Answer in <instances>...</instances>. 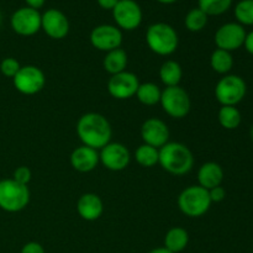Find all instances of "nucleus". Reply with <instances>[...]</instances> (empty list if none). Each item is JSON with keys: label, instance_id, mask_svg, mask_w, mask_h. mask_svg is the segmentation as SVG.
I'll list each match as a JSON object with an SVG mask.
<instances>
[{"label": "nucleus", "instance_id": "f257e3e1", "mask_svg": "<svg viewBox=\"0 0 253 253\" xmlns=\"http://www.w3.org/2000/svg\"><path fill=\"white\" fill-rule=\"evenodd\" d=\"M77 135L84 146L98 151L111 142L113 128L101 114L86 113L77 123Z\"/></svg>", "mask_w": 253, "mask_h": 253}, {"label": "nucleus", "instance_id": "f03ea898", "mask_svg": "<svg viewBox=\"0 0 253 253\" xmlns=\"http://www.w3.org/2000/svg\"><path fill=\"white\" fill-rule=\"evenodd\" d=\"M158 165L173 175H184L193 169L194 156L180 142H167L160 148Z\"/></svg>", "mask_w": 253, "mask_h": 253}, {"label": "nucleus", "instance_id": "7ed1b4c3", "mask_svg": "<svg viewBox=\"0 0 253 253\" xmlns=\"http://www.w3.org/2000/svg\"><path fill=\"white\" fill-rule=\"evenodd\" d=\"M146 42L153 53L158 56H169L178 48V34L169 24L156 22L147 29Z\"/></svg>", "mask_w": 253, "mask_h": 253}, {"label": "nucleus", "instance_id": "20e7f679", "mask_svg": "<svg viewBox=\"0 0 253 253\" xmlns=\"http://www.w3.org/2000/svg\"><path fill=\"white\" fill-rule=\"evenodd\" d=\"M209 190L200 185H189L178 197L179 210L188 217H200L209 211L211 207Z\"/></svg>", "mask_w": 253, "mask_h": 253}, {"label": "nucleus", "instance_id": "39448f33", "mask_svg": "<svg viewBox=\"0 0 253 253\" xmlns=\"http://www.w3.org/2000/svg\"><path fill=\"white\" fill-rule=\"evenodd\" d=\"M30 189L27 185L20 184L16 180H0V209L7 212H19L30 203Z\"/></svg>", "mask_w": 253, "mask_h": 253}, {"label": "nucleus", "instance_id": "423d86ee", "mask_svg": "<svg viewBox=\"0 0 253 253\" xmlns=\"http://www.w3.org/2000/svg\"><path fill=\"white\" fill-rule=\"evenodd\" d=\"M246 93V82L236 74H226L215 86V98L221 106H236L244 100Z\"/></svg>", "mask_w": 253, "mask_h": 253}, {"label": "nucleus", "instance_id": "0eeeda50", "mask_svg": "<svg viewBox=\"0 0 253 253\" xmlns=\"http://www.w3.org/2000/svg\"><path fill=\"white\" fill-rule=\"evenodd\" d=\"M160 104L163 111L173 119L185 118L192 108L189 94L180 85L165 88V90H162Z\"/></svg>", "mask_w": 253, "mask_h": 253}, {"label": "nucleus", "instance_id": "6e6552de", "mask_svg": "<svg viewBox=\"0 0 253 253\" xmlns=\"http://www.w3.org/2000/svg\"><path fill=\"white\" fill-rule=\"evenodd\" d=\"M15 89L24 95H35L43 89L46 84L44 73L36 66H24L12 78Z\"/></svg>", "mask_w": 253, "mask_h": 253}, {"label": "nucleus", "instance_id": "1a4fd4ad", "mask_svg": "<svg viewBox=\"0 0 253 253\" xmlns=\"http://www.w3.org/2000/svg\"><path fill=\"white\" fill-rule=\"evenodd\" d=\"M116 26L125 31H133L142 22V9L135 0H119L113 10Z\"/></svg>", "mask_w": 253, "mask_h": 253}, {"label": "nucleus", "instance_id": "9d476101", "mask_svg": "<svg viewBox=\"0 0 253 253\" xmlns=\"http://www.w3.org/2000/svg\"><path fill=\"white\" fill-rule=\"evenodd\" d=\"M10 25L12 31L20 36H34L41 30V14L32 7H20L11 15Z\"/></svg>", "mask_w": 253, "mask_h": 253}, {"label": "nucleus", "instance_id": "9b49d317", "mask_svg": "<svg viewBox=\"0 0 253 253\" xmlns=\"http://www.w3.org/2000/svg\"><path fill=\"white\" fill-rule=\"evenodd\" d=\"M246 30L239 22H227L215 32V44L217 48L232 52L244 46L246 39Z\"/></svg>", "mask_w": 253, "mask_h": 253}, {"label": "nucleus", "instance_id": "f8f14e48", "mask_svg": "<svg viewBox=\"0 0 253 253\" xmlns=\"http://www.w3.org/2000/svg\"><path fill=\"white\" fill-rule=\"evenodd\" d=\"M99 160L106 169L120 172L127 168L130 163V151L120 142H109L99 152Z\"/></svg>", "mask_w": 253, "mask_h": 253}, {"label": "nucleus", "instance_id": "ddd939ff", "mask_svg": "<svg viewBox=\"0 0 253 253\" xmlns=\"http://www.w3.org/2000/svg\"><path fill=\"white\" fill-rule=\"evenodd\" d=\"M90 43L94 48L103 52H110L120 48L123 43V32L114 25H99L90 32Z\"/></svg>", "mask_w": 253, "mask_h": 253}, {"label": "nucleus", "instance_id": "4468645a", "mask_svg": "<svg viewBox=\"0 0 253 253\" xmlns=\"http://www.w3.org/2000/svg\"><path fill=\"white\" fill-rule=\"evenodd\" d=\"M138 86L140 82L137 76L127 71L114 74L108 82L109 94L118 100H126L135 96Z\"/></svg>", "mask_w": 253, "mask_h": 253}, {"label": "nucleus", "instance_id": "2eb2a0df", "mask_svg": "<svg viewBox=\"0 0 253 253\" xmlns=\"http://www.w3.org/2000/svg\"><path fill=\"white\" fill-rule=\"evenodd\" d=\"M41 30L53 40H62L69 34V20L58 9H48L41 14Z\"/></svg>", "mask_w": 253, "mask_h": 253}, {"label": "nucleus", "instance_id": "dca6fc26", "mask_svg": "<svg viewBox=\"0 0 253 253\" xmlns=\"http://www.w3.org/2000/svg\"><path fill=\"white\" fill-rule=\"evenodd\" d=\"M141 137L143 143L160 150L169 142V128L167 124L157 118H150L141 126Z\"/></svg>", "mask_w": 253, "mask_h": 253}, {"label": "nucleus", "instance_id": "f3484780", "mask_svg": "<svg viewBox=\"0 0 253 253\" xmlns=\"http://www.w3.org/2000/svg\"><path fill=\"white\" fill-rule=\"evenodd\" d=\"M100 160L99 152L88 146H79L71 153V165L77 172L89 173L96 168Z\"/></svg>", "mask_w": 253, "mask_h": 253}, {"label": "nucleus", "instance_id": "a211bd4d", "mask_svg": "<svg viewBox=\"0 0 253 253\" xmlns=\"http://www.w3.org/2000/svg\"><path fill=\"white\" fill-rule=\"evenodd\" d=\"M77 211L85 221H95L103 215V200L94 193H85L77 202Z\"/></svg>", "mask_w": 253, "mask_h": 253}, {"label": "nucleus", "instance_id": "6ab92c4d", "mask_svg": "<svg viewBox=\"0 0 253 253\" xmlns=\"http://www.w3.org/2000/svg\"><path fill=\"white\" fill-rule=\"evenodd\" d=\"M224 180V170L222 167L216 162H207L198 170V182L200 187L210 190L215 187L221 185Z\"/></svg>", "mask_w": 253, "mask_h": 253}, {"label": "nucleus", "instance_id": "aec40b11", "mask_svg": "<svg viewBox=\"0 0 253 253\" xmlns=\"http://www.w3.org/2000/svg\"><path fill=\"white\" fill-rule=\"evenodd\" d=\"M189 244V234L183 227H172L165 236V246L172 253L184 251Z\"/></svg>", "mask_w": 253, "mask_h": 253}, {"label": "nucleus", "instance_id": "412c9836", "mask_svg": "<svg viewBox=\"0 0 253 253\" xmlns=\"http://www.w3.org/2000/svg\"><path fill=\"white\" fill-rule=\"evenodd\" d=\"M127 61V53L120 47V48L106 52L103 61V67L109 74L114 76V74H118L126 71Z\"/></svg>", "mask_w": 253, "mask_h": 253}, {"label": "nucleus", "instance_id": "4be33fe9", "mask_svg": "<svg viewBox=\"0 0 253 253\" xmlns=\"http://www.w3.org/2000/svg\"><path fill=\"white\" fill-rule=\"evenodd\" d=\"M183 77V69L178 62L166 61L160 68V78L162 83L167 86H177L179 85Z\"/></svg>", "mask_w": 253, "mask_h": 253}, {"label": "nucleus", "instance_id": "5701e85b", "mask_svg": "<svg viewBox=\"0 0 253 253\" xmlns=\"http://www.w3.org/2000/svg\"><path fill=\"white\" fill-rule=\"evenodd\" d=\"M161 95H162V90L160 86L152 82H147V83H140L135 96L143 105L152 106L160 104Z\"/></svg>", "mask_w": 253, "mask_h": 253}, {"label": "nucleus", "instance_id": "b1692460", "mask_svg": "<svg viewBox=\"0 0 253 253\" xmlns=\"http://www.w3.org/2000/svg\"><path fill=\"white\" fill-rule=\"evenodd\" d=\"M210 66H211L212 71L216 73L224 74V76L229 74L234 67V57H232L231 52L216 48L210 57Z\"/></svg>", "mask_w": 253, "mask_h": 253}, {"label": "nucleus", "instance_id": "393cba45", "mask_svg": "<svg viewBox=\"0 0 253 253\" xmlns=\"http://www.w3.org/2000/svg\"><path fill=\"white\" fill-rule=\"evenodd\" d=\"M135 158L136 162L141 167H155L156 165H158V160H160V150L143 143V145L138 146L137 150L135 151Z\"/></svg>", "mask_w": 253, "mask_h": 253}, {"label": "nucleus", "instance_id": "a878e982", "mask_svg": "<svg viewBox=\"0 0 253 253\" xmlns=\"http://www.w3.org/2000/svg\"><path fill=\"white\" fill-rule=\"evenodd\" d=\"M220 125L226 130H235L242 121L241 113L236 106H221L217 114Z\"/></svg>", "mask_w": 253, "mask_h": 253}, {"label": "nucleus", "instance_id": "bb28decb", "mask_svg": "<svg viewBox=\"0 0 253 253\" xmlns=\"http://www.w3.org/2000/svg\"><path fill=\"white\" fill-rule=\"evenodd\" d=\"M232 0H199V9L208 16H219L231 7Z\"/></svg>", "mask_w": 253, "mask_h": 253}, {"label": "nucleus", "instance_id": "cd10ccee", "mask_svg": "<svg viewBox=\"0 0 253 253\" xmlns=\"http://www.w3.org/2000/svg\"><path fill=\"white\" fill-rule=\"evenodd\" d=\"M208 15L199 7H194L187 14L184 19V25L190 32H199L207 26Z\"/></svg>", "mask_w": 253, "mask_h": 253}, {"label": "nucleus", "instance_id": "c85d7f7f", "mask_svg": "<svg viewBox=\"0 0 253 253\" xmlns=\"http://www.w3.org/2000/svg\"><path fill=\"white\" fill-rule=\"evenodd\" d=\"M235 17L242 26H253V0H241L235 6Z\"/></svg>", "mask_w": 253, "mask_h": 253}, {"label": "nucleus", "instance_id": "c756f323", "mask_svg": "<svg viewBox=\"0 0 253 253\" xmlns=\"http://www.w3.org/2000/svg\"><path fill=\"white\" fill-rule=\"evenodd\" d=\"M20 68H21V66L17 62V59L12 58V57H6L0 63V72L2 73V76L7 77V78H14L17 72L20 71Z\"/></svg>", "mask_w": 253, "mask_h": 253}, {"label": "nucleus", "instance_id": "7c9ffc66", "mask_svg": "<svg viewBox=\"0 0 253 253\" xmlns=\"http://www.w3.org/2000/svg\"><path fill=\"white\" fill-rule=\"evenodd\" d=\"M31 177L32 174L30 168L25 167V166H21V167H17L16 169H15L14 175H12V179L16 180V182L20 183V184L27 185L30 183V180H31Z\"/></svg>", "mask_w": 253, "mask_h": 253}, {"label": "nucleus", "instance_id": "2f4dec72", "mask_svg": "<svg viewBox=\"0 0 253 253\" xmlns=\"http://www.w3.org/2000/svg\"><path fill=\"white\" fill-rule=\"evenodd\" d=\"M209 197L211 203H220L225 199V197H226V190H225L221 185H219V187H215L209 190Z\"/></svg>", "mask_w": 253, "mask_h": 253}, {"label": "nucleus", "instance_id": "473e14b6", "mask_svg": "<svg viewBox=\"0 0 253 253\" xmlns=\"http://www.w3.org/2000/svg\"><path fill=\"white\" fill-rule=\"evenodd\" d=\"M20 253H46V252H44V249L42 247L41 244L31 241V242H27V244H25L24 246H22L21 252Z\"/></svg>", "mask_w": 253, "mask_h": 253}, {"label": "nucleus", "instance_id": "72a5a7b5", "mask_svg": "<svg viewBox=\"0 0 253 253\" xmlns=\"http://www.w3.org/2000/svg\"><path fill=\"white\" fill-rule=\"evenodd\" d=\"M99 6L104 10H113L119 2V0H96Z\"/></svg>", "mask_w": 253, "mask_h": 253}, {"label": "nucleus", "instance_id": "f704fd0d", "mask_svg": "<svg viewBox=\"0 0 253 253\" xmlns=\"http://www.w3.org/2000/svg\"><path fill=\"white\" fill-rule=\"evenodd\" d=\"M244 46H245V48H246V51L253 56V31L249 32V34L246 35Z\"/></svg>", "mask_w": 253, "mask_h": 253}, {"label": "nucleus", "instance_id": "c9c22d12", "mask_svg": "<svg viewBox=\"0 0 253 253\" xmlns=\"http://www.w3.org/2000/svg\"><path fill=\"white\" fill-rule=\"evenodd\" d=\"M25 2H26V6L32 7L35 10H39L43 6L46 0H25Z\"/></svg>", "mask_w": 253, "mask_h": 253}, {"label": "nucleus", "instance_id": "e433bc0d", "mask_svg": "<svg viewBox=\"0 0 253 253\" xmlns=\"http://www.w3.org/2000/svg\"><path fill=\"white\" fill-rule=\"evenodd\" d=\"M148 253H172L170 251H168L166 247H157V249H153L151 250Z\"/></svg>", "mask_w": 253, "mask_h": 253}, {"label": "nucleus", "instance_id": "4c0bfd02", "mask_svg": "<svg viewBox=\"0 0 253 253\" xmlns=\"http://www.w3.org/2000/svg\"><path fill=\"white\" fill-rule=\"evenodd\" d=\"M156 1L161 2V4H173V2L178 1V0H156Z\"/></svg>", "mask_w": 253, "mask_h": 253}, {"label": "nucleus", "instance_id": "58836bf2", "mask_svg": "<svg viewBox=\"0 0 253 253\" xmlns=\"http://www.w3.org/2000/svg\"><path fill=\"white\" fill-rule=\"evenodd\" d=\"M250 135H251V138H252V141H253V126L251 127V132H250Z\"/></svg>", "mask_w": 253, "mask_h": 253}]
</instances>
